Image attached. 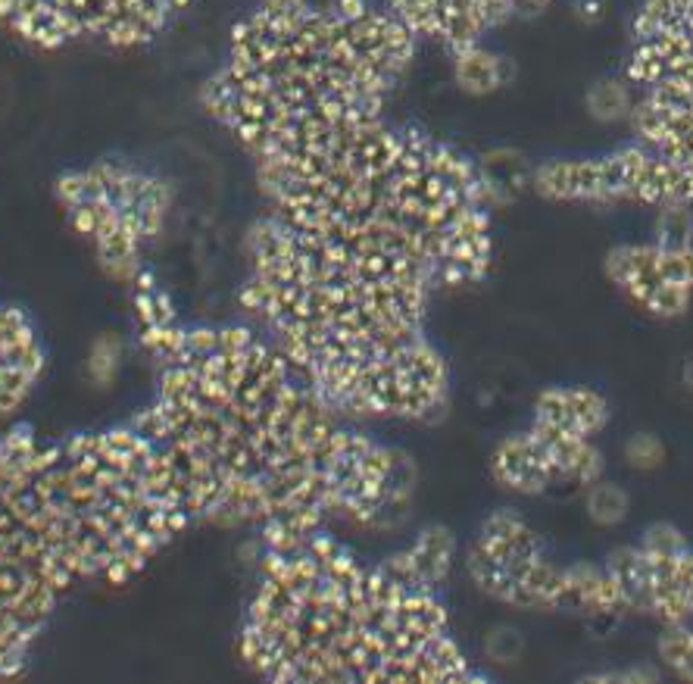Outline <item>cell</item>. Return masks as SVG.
Masks as SVG:
<instances>
[{
    "label": "cell",
    "instance_id": "cell-1",
    "mask_svg": "<svg viewBox=\"0 0 693 684\" xmlns=\"http://www.w3.org/2000/svg\"><path fill=\"white\" fill-rule=\"evenodd\" d=\"M156 369L135 416L163 451L194 525L244 529L256 541L306 532H381L416 497V466L328 406L248 326H191L169 294L135 306Z\"/></svg>",
    "mask_w": 693,
    "mask_h": 684
},
{
    "label": "cell",
    "instance_id": "cell-2",
    "mask_svg": "<svg viewBox=\"0 0 693 684\" xmlns=\"http://www.w3.org/2000/svg\"><path fill=\"white\" fill-rule=\"evenodd\" d=\"M194 522L135 419L98 431L0 434V679L20 675L56 609L131 582Z\"/></svg>",
    "mask_w": 693,
    "mask_h": 684
},
{
    "label": "cell",
    "instance_id": "cell-3",
    "mask_svg": "<svg viewBox=\"0 0 693 684\" xmlns=\"http://www.w3.org/2000/svg\"><path fill=\"white\" fill-rule=\"evenodd\" d=\"M256 185L273 219L434 294L491 273L494 178L388 113L256 166Z\"/></svg>",
    "mask_w": 693,
    "mask_h": 684
},
{
    "label": "cell",
    "instance_id": "cell-4",
    "mask_svg": "<svg viewBox=\"0 0 693 684\" xmlns=\"http://www.w3.org/2000/svg\"><path fill=\"white\" fill-rule=\"evenodd\" d=\"M434 291L260 213L244 238L241 319L353 422H425L450 401L428 334Z\"/></svg>",
    "mask_w": 693,
    "mask_h": 684
},
{
    "label": "cell",
    "instance_id": "cell-5",
    "mask_svg": "<svg viewBox=\"0 0 693 684\" xmlns=\"http://www.w3.org/2000/svg\"><path fill=\"white\" fill-rule=\"evenodd\" d=\"M260 544L238 654L269 682H471L444 594L360 557L341 532Z\"/></svg>",
    "mask_w": 693,
    "mask_h": 684
},
{
    "label": "cell",
    "instance_id": "cell-6",
    "mask_svg": "<svg viewBox=\"0 0 693 684\" xmlns=\"http://www.w3.org/2000/svg\"><path fill=\"white\" fill-rule=\"evenodd\" d=\"M419 45L385 0H256L200 103L266 166L385 116Z\"/></svg>",
    "mask_w": 693,
    "mask_h": 684
},
{
    "label": "cell",
    "instance_id": "cell-7",
    "mask_svg": "<svg viewBox=\"0 0 693 684\" xmlns=\"http://www.w3.org/2000/svg\"><path fill=\"white\" fill-rule=\"evenodd\" d=\"M53 194L70 228L119 284H131L148 269L150 248L166 235L175 203L166 178L125 160H94L66 169Z\"/></svg>",
    "mask_w": 693,
    "mask_h": 684
},
{
    "label": "cell",
    "instance_id": "cell-8",
    "mask_svg": "<svg viewBox=\"0 0 693 684\" xmlns=\"http://www.w3.org/2000/svg\"><path fill=\"white\" fill-rule=\"evenodd\" d=\"M191 0H0V26L38 51L153 45Z\"/></svg>",
    "mask_w": 693,
    "mask_h": 684
},
{
    "label": "cell",
    "instance_id": "cell-9",
    "mask_svg": "<svg viewBox=\"0 0 693 684\" xmlns=\"http://www.w3.org/2000/svg\"><path fill=\"white\" fill-rule=\"evenodd\" d=\"M531 185L541 198L559 203H634L656 213L693 206V166H678L638 141L603 156L544 163L531 173Z\"/></svg>",
    "mask_w": 693,
    "mask_h": 684
},
{
    "label": "cell",
    "instance_id": "cell-10",
    "mask_svg": "<svg viewBox=\"0 0 693 684\" xmlns=\"http://www.w3.org/2000/svg\"><path fill=\"white\" fill-rule=\"evenodd\" d=\"M463 562L471 584L503 607L569 612V566L546 554L544 537L516 509L491 512Z\"/></svg>",
    "mask_w": 693,
    "mask_h": 684
},
{
    "label": "cell",
    "instance_id": "cell-11",
    "mask_svg": "<svg viewBox=\"0 0 693 684\" xmlns=\"http://www.w3.org/2000/svg\"><path fill=\"white\" fill-rule=\"evenodd\" d=\"M606 569L628 612L653 616L666 629L693 622V547L675 525H650L638 544L613 550Z\"/></svg>",
    "mask_w": 693,
    "mask_h": 684
},
{
    "label": "cell",
    "instance_id": "cell-12",
    "mask_svg": "<svg viewBox=\"0 0 693 684\" xmlns=\"http://www.w3.org/2000/svg\"><path fill=\"white\" fill-rule=\"evenodd\" d=\"M491 476L500 487L521 497H541L556 487L584 494L596 479H603V454L596 438H581L531 419L525 429L496 444Z\"/></svg>",
    "mask_w": 693,
    "mask_h": 684
},
{
    "label": "cell",
    "instance_id": "cell-13",
    "mask_svg": "<svg viewBox=\"0 0 693 684\" xmlns=\"http://www.w3.org/2000/svg\"><path fill=\"white\" fill-rule=\"evenodd\" d=\"M621 78L634 98L693 103V0L641 3Z\"/></svg>",
    "mask_w": 693,
    "mask_h": 684
},
{
    "label": "cell",
    "instance_id": "cell-14",
    "mask_svg": "<svg viewBox=\"0 0 693 684\" xmlns=\"http://www.w3.org/2000/svg\"><path fill=\"white\" fill-rule=\"evenodd\" d=\"M606 273L628 301L646 309L650 316L675 319L688 313L693 301V241H644L621 244L609 251Z\"/></svg>",
    "mask_w": 693,
    "mask_h": 684
},
{
    "label": "cell",
    "instance_id": "cell-15",
    "mask_svg": "<svg viewBox=\"0 0 693 684\" xmlns=\"http://www.w3.org/2000/svg\"><path fill=\"white\" fill-rule=\"evenodd\" d=\"M403 26L419 41L444 48L450 56L484 45L516 10V0H385Z\"/></svg>",
    "mask_w": 693,
    "mask_h": 684
},
{
    "label": "cell",
    "instance_id": "cell-16",
    "mask_svg": "<svg viewBox=\"0 0 693 684\" xmlns=\"http://www.w3.org/2000/svg\"><path fill=\"white\" fill-rule=\"evenodd\" d=\"M48 376V347L20 306L0 304V416L20 413Z\"/></svg>",
    "mask_w": 693,
    "mask_h": 684
},
{
    "label": "cell",
    "instance_id": "cell-17",
    "mask_svg": "<svg viewBox=\"0 0 693 684\" xmlns=\"http://www.w3.org/2000/svg\"><path fill=\"white\" fill-rule=\"evenodd\" d=\"M531 419L553 426V429L581 434V438H596L609 422V404L594 388L556 384V388H546L538 394Z\"/></svg>",
    "mask_w": 693,
    "mask_h": 684
},
{
    "label": "cell",
    "instance_id": "cell-18",
    "mask_svg": "<svg viewBox=\"0 0 693 684\" xmlns=\"http://www.w3.org/2000/svg\"><path fill=\"white\" fill-rule=\"evenodd\" d=\"M456 554H459L456 537L446 529L431 525V529L416 534L410 544H403L400 550H394L391 557H385V562L394 569L400 579L444 594L446 582L453 575V566H456Z\"/></svg>",
    "mask_w": 693,
    "mask_h": 684
},
{
    "label": "cell",
    "instance_id": "cell-19",
    "mask_svg": "<svg viewBox=\"0 0 693 684\" xmlns=\"http://www.w3.org/2000/svg\"><path fill=\"white\" fill-rule=\"evenodd\" d=\"M453 76L469 94H494L509 81V63L484 45H475L469 51L453 53Z\"/></svg>",
    "mask_w": 693,
    "mask_h": 684
},
{
    "label": "cell",
    "instance_id": "cell-20",
    "mask_svg": "<svg viewBox=\"0 0 693 684\" xmlns=\"http://www.w3.org/2000/svg\"><path fill=\"white\" fill-rule=\"evenodd\" d=\"M584 509H588V519L594 525H603V529H613L625 522L628 509H631V497L628 491L616 482H606V479H596L584 494Z\"/></svg>",
    "mask_w": 693,
    "mask_h": 684
},
{
    "label": "cell",
    "instance_id": "cell-21",
    "mask_svg": "<svg viewBox=\"0 0 693 684\" xmlns=\"http://www.w3.org/2000/svg\"><path fill=\"white\" fill-rule=\"evenodd\" d=\"M588 106L603 123L628 119L631 106H634V91L625 78H606V81L594 85V91L588 94Z\"/></svg>",
    "mask_w": 693,
    "mask_h": 684
},
{
    "label": "cell",
    "instance_id": "cell-22",
    "mask_svg": "<svg viewBox=\"0 0 693 684\" xmlns=\"http://www.w3.org/2000/svg\"><path fill=\"white\" fill-rule=\"evenodd\" d=\"M659 662L669 669L671 675L693 682V625H671L659 637Z\"/></svg>",
    "mask_w": 693,
    "mask_h": 684
},
{
    "label": "cell",
    "instance_id": "cell-23",
    "mask_svg": "<svg viewBox=\"0 0 693 684\" xmlns=\"http://www.w3.org/2000/svg\"><path fill=\"white\" fill-rule=\"evenodd\" d=\"M625 459L631 469H641V472H650L656 466H663L666 459V444L656 438V434H631L628 444H625Z\"/></svg>",
    "mask_w": 693,
    "mask_h": 684
},
{
    "label": "cell",
    "instance_id": "cell-24",
    "mask_svg": "<svg viewBox=\"0 0 693 684\" xmlns=\"http://www.w3.org/2000/svg\"><path fill=\"white\" fill-rule=\"evenodd\" d=\"M684 381H688V384H691V388H693V359H691V363H688V369H684Z\"/></svg>",
    "mask_w": 693,
    "mask_h": 684
},
{
    "label": "cell",
    "instance_id": "cell-25",
    "mask_svg": "<svg viewBox=\"0 0 693 684\" xmlns=\"http://www.w3.org/2000/svg\"><path fill=\"white\" fill-rule=\"evenodd\" d=\"M519 7H538V3H544V0H516Z\"/></svg>",
    "mask_w": 693,
    "mask_h": 684
}]
</instances>
